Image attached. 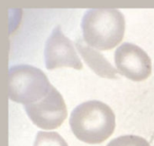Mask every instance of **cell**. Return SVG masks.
I'll return each instance as SVG.
<instances>
[{
    "instance_id": "1",
    "label": "cell",
    "mask_w": 154,
    "mask_h": 146,
    "mask_svg": "<svg viewBox=\"0 0 154 146\" xmlns=\"http://www.w3.org/2000/svg\"><path fill=\"white\" fill-rule=\"evenodd\" d=\"M70 128L79 140L90 144L105 142L114 133L116 116L105 103L90 100L78 106L71 113Z\"/></svg>"
},
{
    "instance_id": "2",
    "label": "cell",
    "mask_w": 154,
    "mask_h": 146,
    "mask_svg": "<svg viewBox=\"0 0 154 146\" xmlns=\"http://www.w3.org/2000/svg\"><path fill=\"white\" fill-rule=\"evenodd\" d=\"M81 28L84 41L90 47L108 51L122 42L125 20L119 10L90 9L83 16Z\"/></svg>"
},
{
    "instance_id": "3",
    "label": "cell",
    "mask_w": 154,
    "mask_h": 146,
    "mask_svg": "<svg viewBox=\"0 0 154 146\" xmlns=\"http://www.w3.org/2000/svg\"><path fill=\"white\" fill-rule=\"evenodd\" d=\"M52 85L45 73L31 65L13 66L8 71V96L12 101L23 106L45 98Z\"/></svg>"
},
{
    "instance_id": "4",
    "label": "cell",
    "mask_w": 154,
    "mask_h": 146,
    "mask_svg": "<svg viewBox=\"0 0 154 146\" xmlns=\"http://www.w3.org/2000/svg\"><path fill=\"white\" fill-rule=\"evenodd\" d=\"M24 109L32 122L45 130L60 127L68 116L65 101L53 86L45 98L36 103L25 105Z\"/></svg>"
},
{
    "instance_id": "5",
    "label": "cell",
    "mask_w": 154,
    "mask_h": 146,
    "mask_svg": "<svg viewBox=\"0 0 154 146\" xmlns=\"http://www.w3.org/2000/svg\"><path fill=\"white\" fill-rule=\"evenodd\" d=\"M117 70L123 76L134 81H143L152 74V61L149 55L139 46L125 42L115 53Z\"/></svg>"
},
{
    "instance_id": "6",
    "label": "cell",
    "mask_w": 154,
    "mask_h": 146,
    "mask_svg": "<svg viewBox=\"0 0 154 146\" xmlns=\"http://www.w3.org/2000/svg\"><path fill=\"white\" fill-rule=\"evenodd\" d=\"M44 59L47 70H55L61 67H69L76 70L83 68L71 41L64 35L60 26H56L48 38Z\"/></svg>"
},
{
    "instance_id": "7",
    "label": "cell",
    "mask_w": 154,
    "mask_h": 146,
    "mask_svg": "<svg viewBox=\"0 0 154 146\" xmlns=\"http://www.w3.org/2000/svg\"><path fill=\"white\" fill-rule=\"evenodd\" d=\"M75 44L85 62L96 74L102 78L117 79V70L101 53L86 44L80 37L76 40Z\"/></svg>"
},
{
    "instance_id": "8",
    "label": "cell",
    "mask_w": 154,
    "mask_h": 146,
    "mask_svg": "<svg viewBox=\"0 0 154 146\" xmlns=\"http://www.w3.org/2000/svg\"><path fill=\"white\" fill-rule=\"evenodd\" d=\"M33 146H68V144L55 132H38Z\"/></svg>"
},
{
    "instance_id": "9",
    "label": "cell",
    "mask_w": 154,
    "mask_h": 146,
    "mask_svg": "<svg viewBox=\"0 0 154 146\" xmlns=\"http://www.w3.org/2000/svg\"><path fill=\"white\" fill-rule=\"evenodd\" d=\"M106 146H151L143 137L137 135H124L112 140Z\"/></svg>"
}]
</instances>
